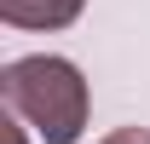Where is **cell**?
<instances>
[{
	"mask_svg": "<svg viewBox=\"0 0 150 144\" xmlns=\"http://www.w3.org/2000/svg\"><path fill=\"white\" fill-rule=\"evenodd\" d=\"M0 92L46 144H75L87 127V81L69 58H52V52L18 58L0 75Z\"/></svg>",
	"mask_w": 150,
	"mask_h": 144,
	"instance_id": "obj_1",
	"label": "cell"
},
{
	"mask_svg": "<svg viewBox=\"0 0 150 144\" xmlns=\"http://www.w3.org/2000/svg\"><path fill=\"white\" fill-rule=\"evenodd\" d=\"M87 0H0V18L12 29H69Z\"/></svg>",
	"mask_w": 150,
	"mask_h": 144,
	"instance_id": "obj_2",
	"label": "cell"
},
{
	"mask_svg": "<svg viewBox=\"0 0 150 144\" xmlns=\"http://www.w3.org/2000/svg\"><path fill=\"white\" fill-rule=\"evenodd\" d=\"M98 144H150V133L144 127H115L110 138H98Z\"/></svg>",
	"mask_w": 150,
	"mask_h": 144,
	"instance_id": "obj_3",
	"label": "cell"
}]
</instances>
